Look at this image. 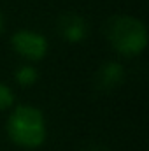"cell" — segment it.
<instances>
[{
	"label": "cell",
	"instance_id": "1",
	"mask_svg": "<svg viewBox=\"0 0 149 151\" xmlns=\"http://www.w3.org/2000/svg\"><path fill=\"white\" fill-rule=\"evenodd\" d=\"M105 35L112 47L125 55L133 56L144 51L148 44V32L142 21L132 16H112L105 23Z\"/></svg>",
	"mask_w": 149,
	"mask_h": 151
},
{
	"label": "cell",
	"instance_id": "2",
	"mask_svg": "<svg viewBox=\"0 0 149 151\" xmlns=\"http://www.w3.org/2000/svg\"><path fill=\"white\" fill-rule=\"evenodd\" d=\"M7 134L12 142L23 148H37L46 139L42 113L32 106L16 107L7 121Z\"/></svg>",
	"mask_w": 149,
	"mask_h": 151
},
{
	"label": "cell",
	"instance_id": "3",
	"mask_svg": "<svg viewBox=\"0 0 149 151\" xmlns=\"http://www.w3.org/2000/svg\"><path fill=\"white\" fill-rule=\"evenodd\" d=\"M14 51L30 60V62H37V60H42L46 51H47V42L46 39L42 37L40 34H35V32H28V30H21V32H16L12 35V40H11Z\"/></svg>",
	"mask_w": 149,
	"mask_h": 151
},
{
	"label": "cell",
	"instance_id": "4",
	"mask_svg": "<svg viewBox=\"0 0 149 151\" xmlns=\"http://www.w3.org/2000/svg\"><path fill=\"white\" fill-rule=\"evenodd\" d=\"M56 30L60 37L72 44L82 42L88 37V23L84 21V18H81L79 14H74V12L62 14L56 21Z\"/></svg>",
	"mask_w": 149,
	"mask_h": 151
},
{
	"label": "cell",
	"instance_id": "5",
	"mask_svg": "<svg viewBox=\"0 0 149 151\" xmlns=\"http://www.w3.org/2000/svg\"><path fill=\"white\" fill-rule=\"evenodd\" d=\"M125 79V70L119 63L116 62H107L104 63L97 74H95V86L100 91H111L114 88H117Z\"/></svg>",
	"mask_w": 149,
	"mask_h": 151
},
{
	"label": "cell",
	"instance_id": "6",
	"mask_svg": "<svg viewBox=\"0 0 149 151\" xmlns=\"http://www.w3.org/2000/svg\"><path fill=\"white\" fill-rule=\"evenodd\" d=\"M16 81L21 84V86H32L35 81H37V72L34 67L30 65H21L18 67L16 70Z\"/></svg>",
	"mask_w": 149,
	"mask_h": 151
},
{
	"label": "cell",
	"instance_id": "7",
	"mask_svg": "<svg viewBox=\"0 0 149 151\" xmlns=\"http://www.w3.org/2000/svg\"><path fill=\"white\" fill-rule=\"evenodd\" d=\"M12 102H14V95H12L11 88H9V86H5L4 83H0V111H4V109L11 107V106H12Z\"/></svg>",
	"mask_w": 149,
	"mask_h": 151
},
{
	"label": "cell",
	"instance_id": "8",
	"mask_svg": "<svg viewBox=\"0 0 149 151\" xmlns=\"http://www.w3.org/2000/svg\"><path fill=\"white\" fill-rule=\"evenodd\" d=\"M4 32V19H2V14H0V34Z\"/></svg>",
	"mask_w": 149,
	"mask_h": 151
}]
</instances>
